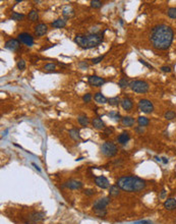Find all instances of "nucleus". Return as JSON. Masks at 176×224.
<instances>
[{
  "mask_svg": "<svg viewBox=\"0 0 176 224\" xmlns=\"http://www.w3.org/2000/svg\"><path fill=\"white\" fill-rule=\"evenodd\" d=\"M48 32V27L45 24H39L37 27L35 28V35L37 37H42Z\"/></svg>",
  "mask_w": 176,
  "mask_h": 224,
  "instance_id": "14",
  "label": "nucleus"
},
{
  "mask_svg": "<svg viewBox=\"0 0 176 224\" xmlns=\"http://www.w3.org/2000/svg\"><path fill=\"white\" fill-rule=\"evenodd\" d=\"M55 68H56V64H54V63H47V64L44 66V69H45L46 71H53Z\"/></svg>",
  "mask_w": 176,
  "mask_h": 224,
  "instance_id": "35",
  "label": "nucleus"
},
{
  "mask_svg": "<svg viewBox=\"0 0 176 224\" xmlns=\"http://www.w3.org/2000/svg\"><path fill=\"white\" fill-rule=\"evenodd\" d=\"M66 26V21L62 19H58L56 21H54L53 23L51 24V27L54 28V29H62Z\"/></svg>",
  "mask_w": 176,
  "mask_h": 224,
  "instance_id": "19",
  "label": "nucleus"
},
{
  "mask_svg": "<svg viewBox=\"0 0 176 224\" xmlns=\"http://www.w3.org/2000/svg\"><path fill=\"white\" fill-rule=\"evenodd\" d=\"M109 204H110V198L109 197H105V198H102V199H98L97 201L94 203V206H93L94 212L106 210V207H107Z\"/></svg>",
  "mask_w": 176,
  "mask_h": 224,
  "instance_id": "7",
  "label": "nucleus"
},
{
  "mask_svg": "<svg viewBox=\"0 0 176 224\" xmlns=\"http://www.w3.org/2000/svg\"><path fill=\"white\" fill-rule=\"evenodd\" d=\"M101 151L106 157H113L117 154V146L112 142H105L101 146Z\"/></svg>",
  "mask_w": 176,
  "mask_h": 224,
  "instance_id": "5",
  "label": "nucleus"
},
{
  "mask_svg": "<svg viewBox=\"0 0 176 224\" xmlns=\"http://www.w3.org/2000/svg\"><path fill=\"white\" fill-rule=\"evenodd\" d=\"M62 15H64L66 19H68V17H71L73 15H75V10H73L70 6H65L64 8H63Z\"/></svg>",
  "mask_w": 176,
  "mask_h": 224,
  "instance_id": "22",
  "label": "nucleus"
},
{
  "mask_svg": "<svg viewBox=\"0 0 176 224\" xmlns=\"http://www.w3.org/2000/svg\"><path fill=\"white\" fill-rule=\"evenodd\" d=\"M77 121H79V123L81 125H83V127H87L88 124L90 123V120L89 118H88V116H86V115H79V117H77Z\"/></svg>",
  "mask_w": 176,
  "mask_h": 224,
  "instance_id": "25",
  "label": "nucleus"
},
{
  "mask_svg": "<svg viewBox=\"0 0 176 224\" xmlns=\"http://www.w3.org/2000/svg\"><path fill=\"white\" fill-rule=\"evenodd\" d=\"M137 123L139 124V127H147V125H149L150 123V120L149 118H147L146 116H139V118H137Z\"/></svg>",
  "mask_w": 176,
  "mask_h": 224,
  "instance_id": "27",
  "label": "nucleus"
},
{
  "mask_svg": "<svg viewBox=\"0 0 176 224\" xmlns=\"http://www.w3.org/2000/svg\"><path fill=\"white\" fill-rule=\"evenodd\" d=\"M88 83L93 87H102L106 83V80L98 75H91L88 77Z\"/></svg>",
  "mask_w": 176,
  "mask_h": 224,
  "instance_id": "9",
  "label": "nucleus"
},
{
  "mask_svg": "<svg viewBox=\"0 0 176 224\" xmlns=\"http://www.w3.org/2000/svg\"><path fill=\"white\" fill-rule=\"evenodd\" d=\"M162 159V162H163L164 164H167L168 163V159L166 157H163V158H161Z\"/></svg>",
  "mask_w": 176,
  "mask_h": 224,
  "instance_id": "46",
  "label": "nucleus"
},
{
  "mask_svg": "<svg viewBox=\"0 0 176 224\" xmlns=\"http://www.w3.org/2000/svg\"><path fill=\"white\" fill-rule=\"evenodd\" d=\"M120 194V187L118 185H112L110 187V189H109V195L110 196H113V197H116V196H118Z\"/></svg>",
  "mask_w": 176,
  "mask_h": 224,
  "instance_id": "23",
  "label": "nucleus"
},
{
  "mask_svg": "<svg viewBox=\"0 0 176 224\" xmlns=\"http://www.w3.org/2000/svg\"><path fill=\"white\" fill-rule=\"evenodd\" d=\"M121 122L124 127H133L135 124V118L130 116H124L121 119Z\"/></svg>",
  "mask_w": 176,
  "mask_h": 224,
  "instance_id": "21",
  "label": "nucleus"
},
{
  "mask_svg": "<svg viewBox=\"0 0 176 224\" xmlns=\"http://www.w3.org/2000/svg\"><path fill=\"white\" fill-rule=\"evenodd\" d=\"M118 86L121 88V89H124V88L128 87L129 83H128V81H127L126 77H122V79H120V81H119V83H118Z\"/></svg>",
  "mask_w": 176,
  "mask_h": 224,
  "instance_id": "33",
  "label": "nucleus"
},
{
  "mask_svg": "<svg viewBox=\"0 0 176 224\" xmlns=\"http://www.w3.org/2000/svg\"><path fill=\"white\" fill-rule=\"evenodd\" d=\"M84 194H85L86 196H93L96 194V189H87L84 191Z\"/></svg>",
  "mask_w": 176,
  "mask_h": 224,
  "instance_id": "39",
  "label": "nucleus"
},
{
  "mask_svg": "<svg viewBox=\"0 0 176 224\" xmlns=\"http://www.w3.org/2000/svg\"><path fill=\"white\" fill-rule=\"evenodd\" d=\"M62 187H66L69 189H81L83 187V183L75 179H69L62 185Z\"/></svg>",
  "mask_w": 176,
  "mask_h": 224,
  "instance_id": "10",
  "label": "nucleus"
},
{
  "mask_svg": "<svg viewBox=\"0 0 176 224\" xmlns=\"http://www.w3.org/2000/svg\"><path fill=\"white\" fill-rule=\"evenodd\" d=\"M165 194H166V191H165V189H163V191H162L161 196H160V198H164V197H165Z\"/></svg>",
  "mask_w": 176,
  "mask_h": 224,
  "instance_id": "47",
  "label": "nucleus"
},
{
  "mask_svg": "<svg viewBox=\"0 0 176 224\" xmlns=\"http://www.w3.org/2000/svg\"><path fill=\"white\" fill-rule=\"evenodd\" d=\"M17 40L28 47H32L34 45V37L29 33H21L17 36Z\"/></svg>",
  "mask_w": 176,
  "mask_h": 224,
  "instance_id": "8",
  "label": "nucleus"
},
{
  "mask_svg": "<svg viewBox=\"0 0 176 224\" xmlns=\"http://www.w3.org/2000/svg\"><path fill=\"white\" fill-rule=\"evenodd\" d=\"M83 100H84V102H86V103H89V102H91V100H92V95L89 93L86 94V95L83 96Z\"/></svg>",
  "mask_w": 176,
  "mask_h": 224,
  "instance_id": "40",
  "label": "nucleus"
},
{
  "mask_svg": "<svg viewBox=\"0 0 176 224\" xmlns=\"http://www.w3.org/2000/svg\"><path fill=\"white\" fill-rule=\"evenodd\" d=\"M23 19H25V15L23 13L15 12V11H13L10 15V19H12V21H23Z\"/></svg>",
  "mask_w": 176,
  "mask_h": 224,
  "instance_id": "26",
  "label": "nucleus"
},
{
  "mask_svg": "<svg viewBox=\"0 0 176 224\" xmlns=\"http://www.w3.org/2000/svg\"><path fill=\"white\" fill-rule=\"evenodd\" d=\"M79 67H81V68H83V69H86V68H88V67H89V64H88L86 61H81V62L79 63Z\"/></svg>",
  "mask_w": 176,
  "mask_h": 224,
  "instance_id": "42",
  "label": "nucleus"
},
{
  "mask_svg": "<svg viewBox=\"0 0 176 224\" xmlns=\"http://www.w3.org/2000/svg\"><path fill=\"white\" fill-rule=\"evenodd\" d=\"M139 62H141V64H143V65H145L146 67H148V68H150V69H154V67L152 66V65L150 64V63H148L147 61H145V60H144V59H139Z\"/></svg>",
  "mask_w": 176,
  "mask_h": 224,
  "instance_id": "41",
  "label": "nucleus"
},
{
  "mask_svg": "<svg viewBox=\"0 0 176 224\" xmlns=\"http://www.w3.org/2000/svg\"><path fill=\"white\" fill-rule=\"evenodd\" d=\"M94 98H95V101L98 102L99 104H105V103H108V99L105 97V96L103 95L102 93H100V92H98V93L95 94V96H94Z\"/></svg>",
  "mask_w": 176,
  "mask_h": 224,
  "instance_id": "20",
  "label": "nucleus"
},
{
  "mask_svg": "<svg viewBox=\"0 0 176 224\" xmlns=\"http://www.w3.org/2000/svg\"><path fill=\"white\" fill-rule=\"evenodd\" d=\"M109 116L111 117V118H113V120H115V121H120L121 119H122L120 116V114L116 111H111L109 113Z\"/></svg>",
  "mask_w": 176,
  "mask_h": 224,
  "instance_id": "30",
  "label": "nucleus"
},
{
  "mask_svg": "<svg viewBox=\"0 0 176 224\" xmlns=\"http://www.w3.org/2000/svg\"><path fill=\"white\" fill-rule=\"evenodd\" d=\"M28 17H29V19L31 21H38V19H39V13H38L37 10H35V9H33V10L30 11L29 15H28Z\"/></svg>",
  "mask_w": 176,
  "mask_h": 224,
  "instance_id": "28",
  "label": "nucleus"
},
{
  "mask_svg": "<svg viewBox=\"0 0 176 224\" xmlns=\"http://www.w3.org/2000/svg\"><path fill=\"white\" fill-rule=\"evenodd\" d=\"M45 218V213L43 212H34L29 216V220L32 223H38V222L42 221Z\"/></svg>",
  "mask_w": 176,
  "mask_h": 224,
  "instance_id": "13",
  "label": "nucleus"
},
{
  "mask_svg": "<svg viewBox=\"0 0 176 224\" xmlns=\"http://www.w3.org/2000/svg\"><path fill=\"white\" fill-rule=\"evenodd\" d=\"M164 208L168 211H173V210L176 209V199L174 198H169L167 199L163 204Z\"/></svg>",
  "mask_w": 176,
  "mask_h": 224,
  "instance_id": "15",
  "label": "nucleus"
},
{
  "mask_svg": "<svg viewBox=\"0 0 176 224\" xmlns=\"http://www.w3.org/2000/svg\"><path fill=\"white\" fill-rule=\"evenodd\" d=\"M104 57H105V55L99 56V57H96V58H92L91 61H92V63H93V64H98V63H100L102 60H103Z\"/></svg>",
  "mask_w": 176,
  "mask_h": 224,
  "instance_id": "37",
  "label": "nucleus"
},
{
  "mask_svg": "<svg viewBox=\"0 0 176 224\" xmlns=\"http://www.w3.org/2000/svg\"><path fill=\"white\" fill-rule=\"evenodd\" d=\"M4 47L6 48V49L10 50V51L14 52L19 48V41L17 39H10L5 42Z\"/></svg>",
  "mask_w": 176,
  "mask_h": 224,
  "instance_id": "12",
  "label": "nucleus"
},
{
  "mask_svg": "<svg viewBox=\"0 0 176 224\" xmlns=\"http://www.w3.org/2000/svg\"><path fill=\"white\" fill-rule=\"evenodd\" d=\"M167 15L170 19H176V7H170L167 10Z\"/></svg>",
  "mask_w": 176,
  "mask_h": 224,
  "instance_id": "32",
  "label": "nucleus"
},
{
  "mask_svg": "<svg viewBox=\"0 0 176 224\" xmlns=\"http://www.w3.org/2000/svg\"><path fill=\"white\" fill-rule=\"evenodd\" d=\"M102 5H103V3L100 0H92L91 1V6L93 8H100V7H102Z\"/></svg>",
  "mask_w": 176,
  "mask_h": 224,
  "instance_id": "34",
  "label": "nucleus"
},
{
  "mask_svg": "<svg viewBox=\"0 0 176 224\" xmlns=\"http://www.w3.org/2000/svg\"><path fill=\"white\" fill-rule=\"evenodd\" d=\"M129 140H130V136H129V133H126V131H123V133H120L119 137L117 138V141H118V143L120 144V145H125Z\"/></svg>",
  "mask_w": 176,
  "mask_h": 224,
  "instance_id": "18",
  "label": "nucleus"
},
{
  "mask_svg": "<svg viewBox=\"0 0 176 224\" xmlns=\"http://www.w3.org/2000/svg\"><path fill=\"white\" fill-rule=\"evenodd\" d=\"M139 111L144 112L146 114H150L154 111V104L148 99H141L139 102Z\"/></svg>",
  "mask_w": 176,
  "mask_h": 224,
  "instance_id": "6",
  "label": "nucleus"
},
{
  "mask_svg": "<svg viewBox=\"0 0 176 224\" xmlns=\"http://www.w3.org/2000/svg\"><path fill=\"white\" fill-rule=\"evenodd\" d=\"M129 87H130V89L135 93L139 94H145L149 91V84L145 81H141V80L130 82L129 83Z\"/></svg>",
  "mask_w": 176,
  "mask_h": 224,
  "instance_id": "4",
  "label": "nucleus"
},
{
  "mask_svg": "<svg viewBox=\"0 0 176 224\" xmlns=\"http://www.w3.org/2000/svg\"><path fill=\"white\" fill-rule=\"evenodd\" d=\"M32 164H33V166H35V168H36V169H37L38 171H41V169H40V168H39V166H38V165H36L35 163H32Z\"/></svg>",
  "mask_w": 176,
  "mask_h": 224,
  "instance_id": "48",
  "label": "nucleus"
},
{
  "mask_svg": "<svg viewBox=\"0 0 176 224\" xmlns=\"http://www.w3.org/2000/svg\"><path fill=\"white\" fill-rule=\"evenodd\" d=\"M113 133H114V127H105V129H104V135H106L107 137L110 135H112Z\"/></svg>",
  "mask_w": 176,
  "mask_h": 224,
  "instance_id": "38",
  "label": "nucleus"
},
{
  "mask_svg": "<svg viewBox=\"0 0 176 224\" xmlns=\"http://www.w3.org/2000/svg\"><path fill=\"white\" fill-rule=\"evenodd\" d=\"M95 183H96L97 187H99L100 189H108L109 185H110L108 178H106V177L103 176V175H101V176H96L95 177Z\"/></svg>",
  "mask_w": 176,
  "mask_h": 224,
  "instance_id": "11",
  "label": "nucleus"
},
{
  "mask_svg": "<svg viewBox=\"0 0 176 224\" xmlns=\"http://www.w3.org/2000/svg\"><path fill=\"white\" fill-rule=\"evenodd\" d=\"M116 185L121 189L128 193H137L143 191L147 185L146 180L137 176H122L118 178Z\"/></svg>",
  "mask_w": 176,
  "mask_h": 224,
  "instance_id": "2",
  "label": "nucleus"
},
{
  "mask_svg": "<svg viewBox=\"0 0 176 224\" xmlns=\"http://www.w3.org/2000/svg\"><path fill=\"white\" fill-rule=\"evenodd\" d=\"M103 34H90V35H77L75 38V42L83 49H92L97 47L103 42Z\"/></svg>",
  "mask_w": 176,
  "mask_h": 224,
  "instance_id": "3",
  "label": "nucleus"
},
{
  "mask_svg": "<svg viewBox=\"0 0 176 224\" xmlns=\"http://www.w3.org/2000/svg\"><path fill=\"white\" fill-rule=\"evenodd\" d=\"M120 103V99L118 97H112L110 99H108V104L111 106H118Z\"/></svg>",
  "mask_w": 176,
  "mask_h": 224,
  "instance_id": "29",
  "label": "nucleus"
},
{
  "mask_svg": "<svg viewBox=\"0 0 176 224\" xmlns=\"http://www.w3.org/2000/svg\"><path fill=\"white\" fill-rule=\"evenodd\" d=\"M135 224H153V222L150 220H141V221L135 222Z\"/></svg>",
  "mask_w": 176,
  "mask_h": 224,
  "instance_id": "44",
  "label": "nucleus"
},
{
  "mask_svg": "<svg viewBox=\"0 0 176 224\" xmlns=\"http://www.w3.org/2000/svg\"><path fill=\"white\" fill-rule=\"evenodd\" d=\"M135 131H137V133H144L143 127H135Z\"/></svg>",
  "mask_w": 176,
  "mask_h": 224,
  "instance_id": "45",
  "label": "nucleus"
},
{
  "mask_svg": "<svg viewBox=\"0 0 176 224\" xmlns=\"http://www.w3.org/2000/svg\"><path fill=\"white\" fill-rule=\"evenodd\" d=\"M174 38V32L167 25H158L154 27L150 34V41L155 49L167 50L170 48Z\"/></svg>",
  "mask_w": 176,
  "mask_h": 224,
  "instance_id": "1",
  "label": "nucleus"
},
{
  "mask_svg": "<svg viewBox=\"0 0 176 224\" xmlns=\"http://www.w3.org/2000/svg\"><path fill=\"white\" fill-rule=\"evenodd\" d=\"M161 71H163V73H171V67L170 66H162L161 67Z\"/></svg>",
  "mask_w": 176,
  "mask_h": 224,
  "instance_id": "43",
  "label": "nucleus"
},
{
  "mask_svg": "<svg viewBox=\"0 0 176 224\" xmlns=\"http://www.w3.org/2000/svg\"><path fill=\"white\" fill-rule=\"evenodd\" d=\"M92 124H93V127H95L96 129H105V127H106L104 121L102 120L101 118H99V117L94 118L93 121H92Z\"/></svg>",
  "mask_w": 176,
  "mask_h": 224,
  "instance_id": "17",
  "label": "nucleus"
},
{
  "mask_svg": "<svg viewBox=\"0 0 176 224\" xmlns=\"http://www.w3.org/2000/svg\"><path fill=\"white\" fill-rule=\"evenodd\" d=\"M69 136L72 138L75 141H81V137H79V131L77 129H72L69 131Z\"/></svg>",
  "mask_w": 176,
  "mask_h": 224,
  "instance_id": "24",
  "label": "nucleus"
},
{
  "mask_svg": "<svg viewBox=\"0 0 176 224\" xmlns=\"http://www.w3.org/2000/svg\"><path fill=\"white\" fill-rule=\"evenodd\" d=\"M17 68L19 69V71H23V69L26 68V61L23 60V59H21V60L17 61Z\"/></svg>",
  "mask_w": 176,
  "mask_h": 224,
  "instance_id": "36",
  "label": "nucleus"
},
{
  "mask_svg": "<svg viewBox=\"0 0 176 224\" xmlns=\"http://www.w3.org/2000/svg\"><path fill=\"white\" fill-rule=\"evenodd\" d=\"M176 116V113L174 111H171V110H169V111H167L164 114V117H165L167 120H172V119H174Z\"/></svg>",
  "mask_w": 176,
  "mask_h": 224,
  "instance_id": "31",
  "label": "nucleus"
},
{
  "mask_svg": "<svg viewBox=\"0 0 176 224\" xmlns=\"http://www.w3.org/2000/svg\"><path fill=\"white\" fill-rule=\"evenodd\" d=\"M120 104H121V106H122V108L125 110V111H130L133 107V101H131V99H129V98H124V99L121 101Z\"/></svg>",
  "mask_w": 176,
  "mask_h": 224,
  "instance_id": "16",
  "label": "nucleus"
}]
</instances>
